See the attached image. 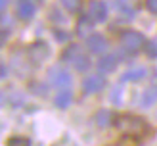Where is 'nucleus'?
Wrapping results in <instances>:
<instances>
[{"instance_id": "nucleus-1", "label": "nucleus", "mask_w": 157, "mask_h": 146, "mask_svg": "<svg viewBox=\"0 0 157 146\" xmlns=\"http://www.w3.org/2000/svg\"><path fill=\"white\" fill-rule=\"evenodd\" d=\"M115 125L117 129L121 131V135L128 136V138H134V140H138V138H142L147 135V131H150V127H147V123L138 117V115H119V117L115 119Z\"/></svg>"}, {"instance_id": "nucleus-2", "label": "nucleus", "mask_w": 157, "mask_h": 146, "mask_svg": "<svg viewBox=\"0 0 157 146\" xmlns=\"http://www.w3.org/2000/svg\"><path fill=\"white\" fill-rule=\"evenodd\" d=\"M121 46L127 52H138L140 48L146 46V38L138 31H124L121 35Z\"/></svg>"}, {"instance_id": "nucleus-3", "label": "nucleus", "mask_w": 157, "mask_h": 146, "mask_svg": "<svg viewBox=\"0 0 157 146\" xmlns=\"http://www.w3.org/2000/svg\"><path fill=\"white\" fill-rule=\"evenodd\" d=\"M88 18L92 21H105L107 18V6L101 0H94L88 8Z\"/></svg>"}, {"instance_id": "nucleus-4", "label": "nucleus", "mask_w": 157, "mask_h": 146, "mask_svg": "<svg viewBox=\"0 0 157 146\" xmlns=\"http://www.w3.org/2000/svg\"><path fill=\"white\" fill-rule=\"evenodd\" d=\"M104 87H105V81L101 79L100 75H90V77H86L84 83H82V90H84V92H88V94L100 92Z\"/></svg>"}, {"instance_id": "nucleus-5", "label": "nucleus", "mask_w": 157, "mask_h": 146, "mask_svg": "<svg viewBox=\"0 0 157 146\" xmlns=\"http://www.w3.org/2000/svg\"><path fill=\"white\" fill-rule=\"evenodd\" d=\"M50 79H52V83L56 85V87H69V85H71V75L61 67L50 69Z\"/></svg>"}, {"instance_id": "nucleus-6", "label": "nucleus", "mask_w": 157, "mask_h": 146, "mask_svg": "<svg viewBox=\"0 0 157 146\" xmlns=\"http://www.w3.org/2000/svg\"><path fill=\"white\" fill-rule=\"evenodd\" d=\"M88 48H90V52H94V54H104L105 50H107V41H105V37H101V35H90L88 37Z\"/></svg>"}, {"instance_id": "nucleus-7", "label": "nucleus", "mask_w": 157, "mask_h": 146, "mask_svg": "<svg viewBox=\"0 0 157 146\" xmlns=\"http://www.w3.org/2000/svg\"><path fill=\"white\" fill-rule=\"evenodd\" d=\"M17 15L21 19H31L35 15V4L29 2V0H21L17 6Z\"/></svg>"}, {"instance_id": "nucleus-8", "label": "nucleus", "mask_w": 157, "mask_h": 146, "mask_svg": "<svg viewBox=\"0 0 157 146\" xmlns=\"http://www.w3.org/2000/svg\"><path fill=\"white\" fill-rule=\"evenodd\" d=\"M29 54H31V58L35 61H42L46 56H48V48H46L44 42H38V44H33L29 48Z\"/></svg>"}, {"instance_id": "nucleus-9", "label": "nucleus", "mask_w": 157, "mask_h": 146, "mask_svg": "<svg viewBox=\"0 0 157 146\" xmlns=\"http://www.w3.org/2000/svg\"><path fill=\"white\" fill-rule=\"evenodd\" d=\"M71 64H73V67L77 69V71H86V69L90 67V58L86 56L84 52H78L77 56L71 60Z\"/></svg>"}, {"instance_id": "nucleus-10", "label": "nucleus", "mask_w": 157, "mask_h": 146, "mask_svg": "<svg viewBox=\"0 0 157 146\" xmlns=\"http://www.w3.org/2000/svg\"><path fill=\"white\" fill-rule=\"evenodd\" d=\"M146 73H147L146 67H132V69L123 73V81H140L146 77Z\"/></svg>"}, {"instance_id": "nucleus-11", "label": "nucleus", "mask_w": 157, "mask_h": 146, "mask_svg": "<svg viewBox=\"0 0 157 146\" xmlns=\"http://www.w3.org/2000/svg\"><path fill=\"white\" fill-rule=\"evenodd\" d=\"M115 67H117V58L115 56H105V58H101L100 64H98V69L101 73H111Z\"/></svg>"}, {"instance_id": "nucleus-12", "label": "nucleus", "mask_w": 157, "mask_h": 146, "mask_svg": "<svg viewBox=\"0 0 157 146\" xmlns=\"http://www.w3.org/2000/svg\"><path fill=\"white\" fill-rule=\"evenodd\" d=\"M92 19L90 18H82L81 21L77 23V35L78 37H90V33H92Z\"/></svg>"}, {"instance_id": "nucleus-13", "label": "nucleus", "mask_w": 157, "mask_h": 146, "mask_svg": "<svg viewBox=\"0 0 157 146\" xmlns=\"http://www.w3.org/2000/svg\"><path fill=\"white\" fill-rule=\"evenodd\" d=\"M54 104H56L58 108H69V104H71V92H59V94L54 98Z\"/></svg>"}, {"instance_id": "nucleus-14", "label": "nucleus", "mask_w": 157, "mask_h": 146, "mask_svg": "<svg viewBox=\"0 0 157 146\" xmlns=\"http://www.w3.org/2000/svg\"><path fill=\"white\" fill-rule=\"evenodd\" d=\"M157 102V89H147L142 96V106H151Z\"/></svg>"}, {"instance_id": "nucleus-15", "label": "nucleus", "mask_w": 157, "mask_h": 146, "mask_svg": "<svg viewBox=\"0 0 157 146\" xmlns=\"http://www.w3.org/2000/svg\"><path fill=\"white\" fill-rule=\"evenodd\" d=\"M96 121H98V125H100V127H107L109 123H111V113L105 112V110H101V112L96 115Z\"/></svg>"}, {"instance_id": "nucleus-16", "label": "nucleus", "mask_w": 157, "mask_h": 146, "mask_svg": "<svg viewBox=\"0 0 157 146\" xmlns=\"http://www.w3.org/2000/svg\"><path fill=\"white\" fill-rule=\"evenodd\" d=\"M78 52H82V48H81V46H77V44H73V46H69V48L63 52V60L65 61H71L75 56H77V54Z\"/></svg>"}, {"instance_id": "nucleus-17", "label": "nucleus", "mask_w": 157, "mask_h": 146, "mask_svg": "<svg viewBox=\"0 0 157 146\" xmlns=\"http://www.w3.org/2000/svg\"><path fill=\"white\" fill-rule=\"evenodd\" d=\"M117 6H119V10H121L123 14H127V15H132V14H134V6L130 4V0H119V2H117Z\"/></svg>"}, {"instance_id": "nucleus-18", "label": "nucleus", "mask_w": 157, "mask_h": 146, "mask_svg": "<svg viewBox=\"0 0 157 146\" xmlns=\"http://www.w3.org/2000/svg\"><path fill=\"white\" fill-rule=\"evenodd\" d=\"M61 4H63L65 10L69 12H78L81 10V0H59Z\"/></svg>"}, {"instance_id": "nucleus-19", "label": "nucleus", "mask_w": 157, "mask_h": 146, "mask_svg": "<svg viewBox=\"0 0 157 146\" xmlns=\"http://www.w3.org/2000/svg\"><path fill=\"white\" fill-rule=\"evenodd\" d=\"M146 54H147L150 58H157V41L146 42Z\"/></svg>"}, {"instance_id": "nucleus-20", "label": "nucleus", "mask_w": 157, "mask_h": 146, "mask_svg": "<svg viewBox=\"0 0 157 146\" xmlns=\"http://www.w3.org/2000/svg\"><path fill=\"white\" fill-rule=\"evenodd\" d=\"M146 6L151 14H157V0H146Z\"/></svg>"}, {"instance_id": "nucleus-21", "label": "nucleus", "mask_w": 157, "mask_h": 146, "mask_svg": "<svg viewBox=\"0 0 157 146\" xmlns=\"http://www.w3.org/2000/svg\"><path fill=\"white\" fill-rule=\"evenodd\" d=\"M8 37H10V33L8 31H4V29H0V48L8 42Z\"/></svg>"}, {"instance_id": "nucleus-22", "label": "nucleus", "mask_w": 157, "mask_h": 146, "mask_svg": "<svg viewBox=\"0 0 157 146\" xmlns=\"http://www.w3.org/2000/svg\"><path fill=\"white\" fill-rule=\"evenodd\" d=\"M119 92H121L119 87H115V89H113V96H111V100H113L115 104H119V102H121V100H119Z\"/></svg>"}, {"instance_id": "nucleus-23", "label": "nucleus", "mask_w": 157, "mask_h": 146, "mask_svg": "<svg viewBox=\"0 0 157 146\" xmlns=\"http://www.w3.org/2000/svg\"><path fill=\"white\" fill-rule=\"evenodd\" d=\"M10 144H29V140L27 138H12Z\"/></svg>"}, {"instance_id": "nucleus-24", "label": "nucleus", "mask_w": 157, "mask_h": 146, "mask_svg": "<svg viewBox=\"0 0 157 146\" xmlns=\"http://www.w3.org/2000/svg\"><path fill=\"white\" fill-rule=\"evenodd\" d=\"M4 102H6V96H4V94H2V92H0V106H2V104H4Z\"/></svg>"}, {"instance_id": "nucleus-25", "label": "nucleus", "mask_w": 157, "mask_h": 146, "mask_svg": "<svg viewBox=\"0 0 157 146\" xmlns=\"http://www.w3.org/2000/svg\"><path fill=\"white\" fill-rule=\"evenodd\" d=\"M6 4H8V0H0V10H2V8H4Z\"/></svg>"}]
</instances>
